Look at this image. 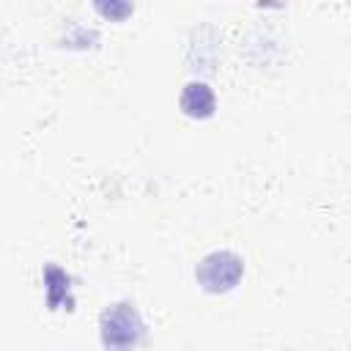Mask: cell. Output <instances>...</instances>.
Listing matches in <instances>:
<instances>
[{
	"instance_id": "cell-3",
	"label": "cell",
	"mask_w": 351,
	"mask_h": 351,
	"mask_svg": "<svg viewBox=\"0 0 351 351\" xmlns=\"http://www.w3.org/2000/svg\"><path fill=\"white\" fill-rule=\"evenodd\" d=\"M178 104L189 118H211L217 110V96L206 82H186Z\"/></svg>"
},
{
	"instance_id": "cell-4",
	"label": "cell",
	"mask_w": 351,
	"mask_h": 351,
	"mask_svg": "<svg viewBox=\"0 0 351 351\" xmlns=\"http://www.w3.org/2000/svg\"><path fill=\"white\" fill-rule=\"evenodd\" d=\"M69 282H71V280H69V274H66L63 269H58V266H47V269H44L47 302H49V307H52V310H58L63 302H66V304H71V296H69L71 285H69Z\"/></svg>"
},
{
	"instance_id": "cell-1",
	"label": "cell",
	"mask_w": 351,
	"mask_h": 351,
	"mask_svg": "<svg viewBox=\"0 0 351 351\" xmlns=\"http://www.w3.org/2000/svg\"><path fill=\"white\" fill-rule=\"evenodd\" d=\"M99 326H101V343L107 348H132L145 335V324L140 313L134 310V304H126V302L110 304L101 313Z\"/></svg>"
},
{
	"instance_id": "cell-2",
	"label": "cell",
	"mask_w": 351,
	"mask_h": 351,
	"mask_svg": "<svg viewBox=\"0 0 351 351\" xmlns=\"http://www.w3.org/2000/svg\"><path fill=\"white\" fill-rule=\"evenodd\" d=\"M241 274H244V261L236 252H230V250H219V252L206 255L197 263V269H195L197 282L208 293H225V291H230L233 285H239Z\"/></svg>"
},
{
	"instance_id": "cell-5",
	"label": "cell",
	"mask_w": 351,
	"mask_h": 351,
	"mask_svg": "<svg viewBox=\"0 0 351 351\" xmlns=\"http://www.w3.org/2000/svg\"><path fill=\"white\" fill-rule=\"evenodd\" d=\"M93 8L110 22H123L126 16H132L134 0H93Z\"/></svg>"
}]
</instances>
